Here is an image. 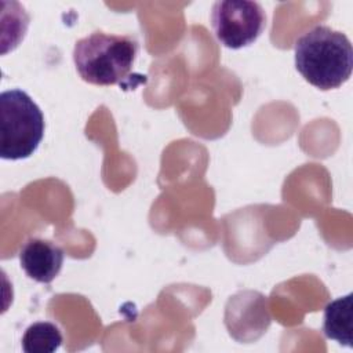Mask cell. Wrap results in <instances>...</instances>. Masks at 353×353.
<instances>
[{"mask_svg": "<svg viewBox=\"0 0 353 353\" xmlns=\"http://www.w3.org/2000/svg\"><path fill=\"white\" fill-rule=\"evenodd\" d=\"M295 68L302 77L320 90L346 83L353 69V48L347 36L319 25L303 33L294 46Z\"/></svg>", "mask_w": 353, "mask_h": 353, "instance_id": "6da1fadb", "label": "cell"}, {"mask_svg": "<svg viewBox=\"0 0 353 353\" xmlns=\"http://www.w3.org/2000/svg\"><path fill=\"white\" fill-rule=\"evenodd\" d=\"M137 54L138 41L132 36L94 32L76 41L73 61L84 81L113 85L130 74Z\"/></svg>", "mask_w": 353, "mask_h": 353, "instance_id": "7a4b0ae2", "label": "cell"}, {"mask_svg": "<svg viewBox=\"0 0 353 353\" xmlns=\"http://www.w3.org/2000/svg\"><path fill=\"white\" fill-rule=\"evenodd\" d=\"M44 135V116L37 103L22 90L0 95V156L21 160L32 156Z\"/></svg>", "mask_w": 353, "mask_h": 353, "instance_id": "3957f363", "label": "cell"}, {"mask_svg": "<svg viewBox=\"0 0 353 353\" xmlns=\"http://www.w3.org/2000/svg\"><path fill=\"white\" fill-rule=\"evenodd\" d=\"M211 22L216 40L232 50L252 44L266 26L263 8L255 1L222 0L212 6Z\"/></svg>", "mask_w": 353, "mask_h": 353, "instance_id": "277c9868", "label": "cell"}, {"mask_svg": "<svg viewBox=\"0 0 353 353\" xmlns=\"http://www.w3.org/2000/svg\"><path fill=\"white\" fill-rule=\"evenodd\" d=\"M19 263L25 273L37 283L48 284L61 272L63 251L44 239H29L19 251Z\"/></svg>", "mask_w": 353, "mask_h": 353, "instance_id": "5b68a950", "label": "cell"}, {"mask_svg": "<svg viewBox=\"0 0 353 353\" xmlns=\"http://www.w3.org/2000/svg\"><path fill=\"white\" fill-rule=\"evenodd\" d=\"M324 335L352 347L353 342V294L330 302L324 309Z\"/></svg>", "mask_w": 353, "mask_h": 353, "instance_id": "8992f818", "label": "cell"}, {"mask_svg": "<svg viewBox=\"0 0 353 353\" xmlns=\"http://www.w3.org/2000/svg\"><path fill=\"white\" fill-rule=\"evenodd\" d=\"M62 334L59 328L50 321H37L30 324L22 336V349L26 353H52L59 349Z\"/></svg>", "mask_w": 353, "mask_h": 353, "instance_id": "52a82bcc", "label": "cell"}]
</instances>
